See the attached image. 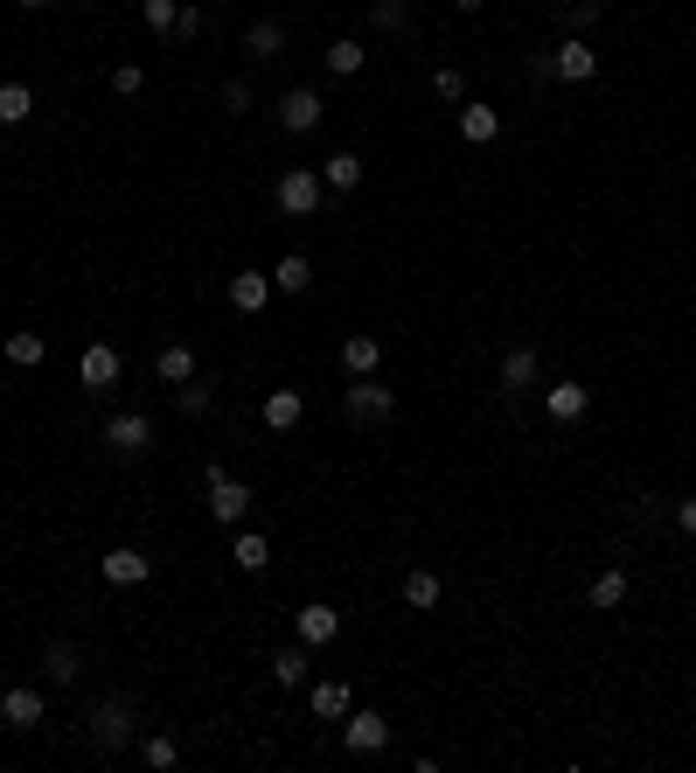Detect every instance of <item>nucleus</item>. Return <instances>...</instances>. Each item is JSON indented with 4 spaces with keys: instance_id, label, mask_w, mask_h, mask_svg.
I'll list each match as a JSON object with an SVG mask.
<instances>
[{
    "instance_id": "ddd939ff",
    "label": "nucleus",
    "mask_w": 696,
    "mask_h": 773,
    "mask_svg": "<svg viewBox=\"0 0 696 773\" xmlns=\"http://www.w3.org/2000/svg\"><path fill=\"white\" fill-rule=\"evenodd\" d=\"M307 704H314V718H321V725H342L349 718V683H334V676H321V683H307Z\"/></svg>"
},
{
    "instance_id": "aec40b11",
    "label": "nucleus",
    "mask_w": 696,
    "mask_h": 773,
    "mask_svg": "<svg viewBox=\"0 0 696 773\" xmlns=\"http://www.w3.org/2000/svg\"><path fill=\"white\" fill-rule=\"evenodd\" d=\"M78 669H84L78 641H49V648H43V676H49V683H78Z\"/></svg>"
},
{
    "instance_id": "72a5a7b5",
    "label": "nucleus",
    "mask_w": 696,
    "mask_h": 773,
    "mask_svg": "<svg viewBox=\"0 0 696 773\" xmlns=\"http://www.w3.org/2000/svg\"><path fill=\"white\" fill-rule=\"evenodd\" d=\"M231 558H237V572H266V564H272V543H266V537H251V530H244V537H237V551H231Z\"/></svg>"
},
{
    "instance_id": "c756f323",
    "label": "nucleus",
    "mask_w": 696,
    "mask_h": 773,
    "mask_svg": "<svg viewBox=\"0 0 696 773\" xmlns=\"http://www.w3.org/2000/svg\"><path fill=\"white\" fill-rule=\"evenodd\" d=\"M140 760L154 766V773H167V766H181V746L167 739V731H146V739H140Z\"/></svg>"
},
{
    "instance_id": "b1692460",
    "label": "nucleus",
    "mask_w": 696,
    "mask_h": 773,
    "mask_svg": "<svg viewBox=\"0 0 696 773\" xmlns=\"http://www.w3.org/2000/svg\"><path fill=\"white\" fill-rule=\"evenodd\" d=\"M307 669H314V663H307V641L272 655V683H279V690H299V683H307Z\"/></svg>"
},
{
    "instance_id": "20e7f679",
    "label": "nucleus",
    "mask_w": 696,
    "mask_h": 773,
    "mask_svg": "<svg viewBox=\"0 0 696 773\" xmlns=\"http://www.w3.org/2000/svg\"><path fill=\"white\" fill-rule=\"evenodd\" d=\"M321 196H328L321 167H293V175H279V188H272V202L286 216H314V210H321Z\"/></svg>"
},
{
    "instance_id": "6e6552de",
    "label": "nucleus",
    "mask_w": 696,
    "mask_h": 773,
    "mask_svg": "<svg viewBox=\"0 0 696 773\" xmlns=\"http://www.w3.org/2000/svg\"><path fill=\"white\" fill-rule=\"evenodd\" d=\"M342 746L349 752H384L390 746V718H384V711H349V718H342Z\"/></svg>"
},
{
    "instance_id": "a878e982",
    "label": "nucleus",
    "mask_w": 696,
    "mask_h": 773,
    "mask_svg": "<svg viewBox=\"0 0 696 773\" xmlns=\"http://www.w3.org/2000/svg\"><path fill=\"white\" fill-rule=\"evenodd\" d=\"M586 599H592V613H613V607H627V572H599Z\"/></svg>"
},
{
    "instance_id": "f03ea898",
    "label": "nucleus",
    "mask_w": 696,
    "mask_h": 773,
    "mask_svg": "<svg viewBox=\"0 0 696 773\" xmlns=\"http://www.w3.org/2000/svg\"><path fill=\"white\" fill-rule=\"evenodd\" d=\"M342 419H349V425H363V432L390 425V419H398V390L376 384V376H349V390H342Z\"/></svg>"
},
{
    "instance_id": "6ab92c4d",
    "label": "nucleus",
    "mask_w": 696,
    "mask_h": 773,
    "mask_svg": "<svg viewBox=\"0 0 696 773\" xmlns=\"http://www.w3.org/2000/svg\"><path fill=\"white\" fill-rule=\"evenodd\" d=\"M536 376H543L536 349H509V355H502V390H536Z\"/></svg>"
},
{
    "instance_id": "a19ab883",
    "label": "nucleus",
    "mask_w": 696,
    "mask_h": 773,
    "mask_svg": "<svg viewBox=\"0 0 696 773\" xmlns=\"http://www.w3.org/2000/svg\"><path fill=\"white\" fill-rule=\"evenodd\" d=\"M223 105H231V112H251V84H223Z\"/></svg>"
},
{
    "instance_id": "5701e85b",
    "label": "nucleus",
    "mask_w": 696,
    "mask_h": 773,
    "mask_svg": "<svg viewBox=\"0 0 696 773\" xmlns=\"http://www.w3.org/2000/svg\"><path fill=\"white\" fill-rule=\"evenodd\" d=\"M299 419H307V398H299V390H272L266 398V425L272 432H293Z\"/></svg>"
},
{
    "instance_id": "c85d7f7f",
    "label": "nucleus",
    "mask_w": 696,
    "mask_h": 773,
    "mask_svg": "<svg viewBox=\"0 0 696 773\" xmlns=\"http://www.w3.org/2000/svg\"><path fill=\"white\" fill-rule=\"evenodd\" d=\"M599 14H606V0H564L557 8V22H564V35H586Z\"/></svg>"
},
{
    "instance_id": "2f4dec72",
    "label": "nucleus",
    "mask_w": 696,
    "mask_h": 773,
    "mask_svg": "<svg viewBox=\"0 0 696 773\" xmlns=\"http://www.w3.org/2000/svg\"><path fill=\"white\" fill-rule=\"evenodd\" d=\"M35 112V91L28 84H0V126H22Z\"/></svg>"
},
{
    "instance_id": "7c9ffc66",
    "label": "nucleus",
    "mask_w": 696,
    "mask_h": 773,
    "mask_svg": "<svg viewBox=\"0 0 696 773\" xmlns=\"http://www.w3.org/2000/svg\"><path fill=\"white\" fill-rule=\"evenodd\" d=\"M369 22L384 35H404L411 28V0H369Z\"/></svg>"
},
{
    "instance_id": "e433bc0d",
    "label": "nucleus",
    "mask_w": 696,
    "mask_h": 773,
    "mask_svg": "<svg viewBox=\"0 0 696 773\" xmlns=\"http://www.w3.org/2000/svg\"><path fill=\"white\" fill-rule=\"evenodd\" d=\"M111 91H119V98H140V91H146V70H140V63H119V70H111Z\"/></svg>"
},
{
    "instance_id": "f8f14e48",
    "label": "nucleus",
    "mask_w": 696,
    "mask_h": 773,
    "mask_svg": "<svg viewBox=\"0 0 696 773\" xmlns=\"http://www.w3.org/2000/svg\"><path fill=\"white\" fill-rule=\"evenodd\" d=\"M543 411H551L557 425H578L592 411V390L586 384H551V390H543Z\"/></svg>"
},
{
    "instance_id": "a211bd4d",
    "label": "nucleus",
    "mask_w": 696,
    "mask_h": 773,
    "mask_svg": "<svg viewBox=\"0 0 696 773\" xmlns=\"http://www.w3.org/2000/svg\"><path fill=\"white\" fill-rule=\"evenodd\" d=\"M266 300H272V272H237L231 279V307L237 314H258Z\"/></svg>"
},
{
    "instance_id": "37998d69",
    "label": "nucleus",
    "mask_w": 696,
    "mask_h": 773,
    "mask_svg": "<svg viewBox=\"0 0 696 773\" xmlns=\"http://www.w3.org/2000/svg\"><path fill=\"white\" fill-rule=\"evenodd\" d=\"M453 8H481V0H453Z\"/></svg>"
},
{
    "instance_id": "39448f33",
    "label": "nucleus",
    "mask_w": 696,
    "mask_h": 773,
    "mask_svg": "<svg viewBox=\"0 0 696 773\" xmlns=\"http://www.w3.org/2000/svg\"><path fill=\"white\" fill-rule=\"evenodd\" d=\"M105 446L111 454H146V446H154V419H146V411H119V419H105Z\"/></svg>"
},
{
    "instance_id": "f704fd0d",
    "label": "nucleus",
    "mask_w": 696,
    "mask_h": 773,
    "mask_svg": "<svg viewBox=\"0 0 696 773\" xmlns=\"http://www.w3.org/2000/svg\"><path fill=\"white\" fill-rule=\"evenodd\" d=\"M43 355H49L43 335H8V363H14V370H35Z\"/></svg>"
},
{
    "instance_id": "c9c22d12",
    "label": "nucleus",
    "mask_w": 696,
    "mask_h": 773,
    "mask_svg": "<svg viewBox=\"0 0 696 773\" xmlns=\"http://www.w3.org/2000/svg\"><path fill=\"white\" fill-rule=\"evenodd\" d=\"M140 14H146V28H154V35H175L181 0H140Z\"/></svg>"
},
{
    "instance_id": "4be33fe9",
    "label": "nucleus",
    "mask_w": 696,
    "mask_h": 773,
    "mask_svg": "<svg viewBox=\"0 0 696 773\" xmlns=\"http://www.w3.org/2000/svg\"><path fill=\"white\" fill-rule=\"evenodd\" d=\"M154 376H161V384H188V376H196V349H188V342H167V349L154 355Z\"/></svg>"
},
{
    "instance_id": "4c0bfd02",
    "label": "nucleus",
    "mask_w": 696,
    "mask_h": 773,
    "mask_svg": "<svg viewBox=\"0 0 696 773\" xmlns=\"http://www.w3.org/2000/svg\"><path fill=\"white\" fill-rule=\"evenodd\" d=\"M432 91H439V98H467V78H460V70H439Z\"/></svg>"
},
{
    "instance_id": "dca6fc26",
    "label": "nucleus",
    "mask_w": 696,
    "mask_h": 773,
    "mask_svg": "<svg viewBox=\"0 0 696 773\" xmlns=\"http://www.w3.org/2000/svg\"><path fill=\"white\" fill-rule=\"evenodd\" d=\"M495 133H502V112L495 105H460V140L467 147H487Z\"/></svg>"
},
{
    "instance_id": "9b49d317",
    "label": "nucleus",
    "mask_w": 696,
    "mask_h": 773,
    "mask_svg": "<svg viewBox=\"0 0 696 773\" xmlns=\"http://www.w3.org/2000/svg\"><path fill=\"white\" fill-rule=\"evenodd\" d=\"M105 586H146V578H154V558L146 551H105Z\"/></svg>"
},
{
    "instance_id": "412c9836",
    "label": "nucleus",
    "mask_w": 696,
    "mask_h": 773,
    "mask_svg": "<svg viewBox=\"0 0 696 773\" xmlns=\"http://www.w3.org/2000/svg\"><path fill=\"white\" fill-rule=\"evenodd\" d=\"M321 188H334V196H349V188H363V161H355L349 147H342V154H328V161H321Z\"/></svg>"
},
{
    "instance_id": "79ce46f5",
    "label": "nucleus",
    "mask_w": 696,
    "mask_h": 773,
    "mask_svg": "<svg viewBox=\"0 0 696 773\" xmlns=\"http://www.w3.org/2000/svg\"><path fill=\"white\" fill-rule=\"evenodd\" d=\"M14 8H28V14H35V8H49V0H14Z\"/></svg>"
},
{
    "instance_id": "cd10ccee",
    "label": "nucleus",
    "mask_w": 696,
    "mask_h": 773,
    "mask_svg": "<svg viewBox=\"0 0 696 773\" xmlns=\"http://www.w3.org/2000/svg\"><path fill=\"white\" fill-rule=\"evenodd\" d=\"M404 607H418V613L439 607V572H404Z\"/></svg>"
},
{
    "instance_id": "2eb2a0df",
    "label": "nucleus",
    "mask_w": 696,
    "mask_h": 773,
    "mask_svg": "<svg viewBox=\"0 0 696 773\" xmlns=\"http://www.w3.org/2000/svg\"><path fill=\"white\" fill-rule=\"evenodd\" d=\"M376 363H384V342H376V335H349L342 342V376H376Z\"/></svg>"
},
{
    "instance_id": "bb28decb",
    "label": "nucleus",
    "mask_w": 696,
    "mask_h": 773,
    "mask_svg": "<svg viewBox=\"0 0 696 773\" xmlns=\"http://www.w3.org/2000/svg\"><path fill=\"white\" fill-rule=\"evenodd\" d=\"M321 63H328V78H355V70L369 63V56H363V43H349V35H342V43H328Z\"/></svg>"
},
{
    "instance_id": "f257e3e1",
    "label": "nucleus",
    "mask_w": 696,
    "mask_h": 773,
    "mask_svg": "<svg viewBox=\"0 0 696 773\" xmlns=\"http://www.w3.org/2000/svg\"><path fill=\"white\" fill-rule=\"evenodd\" d=\"M133 731H140V704L126 690H111V696L91 704V746H98L105 760H119V752L133 746Z\"/></svg>"
},
{
    "instance_id": "423d86ee",
    "label": "nucleus",
    "mask_w": 696,
    "mask_h": 773,
    "mask_svg": "<svg viewBox=\"0 0 696 773\" xmlns=\"http://www.w3.org/2000/svg\"><path fill=\"white\" fill-rule=\"evenodd\" d=\"M599 70V49L586 43V35H564V43L551 49V78H564V84H586Z\"/></svg>"
},
{
    "instance_id": "ea45409f",
    "label": "nucleus",
    "mask_w": 696,
    "mask_h": 773,
    "mask_svg": "<svg viewBox=\"0 0 696 773\" xmlns=\"http://www.w3.org/2000/svg\"><path fill=\"white\" fill-rule=\"evenodd\" d=\"M675 530H683V537L696 543V495H683V502H675Z\"/></svg>"
},
{
    "instance_id": "4468645a",
    "label": "nucleus",
    "mask_w": 696,
    "mask_h": 773,
    "mask_svg": "<svg viewBox=\"0 0 696 773\" xmlns=\"http://www.w3.org/2000/svg\"><path fill=\"white\" fill-rule=\"evenodd\" d=\"M78 376H84V390H111V384H119V349H111V342H91L84 363H78Z\"/></svg>"
},
{
    "instance_id": "1a4fd4ad",
    "label": "nucleus",
    "mask_w": 696,
    "mask_h": 773,
    "mask_svg": "<svg viewBox=\"0 0 696 773\" xmlns=\"http://www.w3.org/2000/svg\"><path fill=\"white\" fill-rule=\"evenodd\" d=\"M321 119H328L321 91H286V98H279V126H286V133H314Z\"/></svg>"
},
{
    "instance_id": "f3484780",
    "label": "nucleus",
    "mask_w": 696,
    "mask_h": 773,
    "mask_svg": "<svg viewBox=\"0 0 696 773\" xmlns=\"http://www.w3.org/2000/svg\"><path fill=\"white\" fill-rule=\"evenodd\" d=\"M307 286H314V258L307 251H286L272 266V293H307Z\"/></svg>"
},
{
    "instance_id": "7ed1b4c3",
    "label": "nucleus",
    "mask_w": 696,
    "mask_h": 773,
    "mask_svg": "<svg viewBox=\"0 0 696 773\" xmlns=\"http://www.w3.org/2000/svg\"><path fill=\"white\" fill-rule=\"evenodd\" d=\"M202 488H210V516L223 523V530H237V523H244V508H251V488H244V481H231L216 460L202 467Z\"/></svg>"
},
{
    "instance_id": "473e14b6",
    "label": "nucleus",
    "mask_w": 696,
    "mask_h": 773,
    "mask_svg": "<svg viewBox=\"0 0 696 773\" xmlns=\"http://www.w3.org/2000/svg\"><path fill=\"white\" fill-rule=\"evenodd\" d=\"M175 405L188 411V419H202V411H210V376L196 370V376H188V384H175Z\"/></svg>"
},
{
    "instance_id": "58836bf2",
    "label": "nucleus",
    "mask_w": 696,
    "mask_h": 773,
    "mask_svg": "<svg viewBox=\"0 0 696 773\" xmlns=\"http://www.w3.org/2000/svg\"><path fill=\"white\" fill-rule=\"evenodd\" d=\"M175 35H181V43H196V35H202V8H181L175 14Z\"/></svg>"
},
{
    "instance_id": "0eeeda50",
    "label": "nucleus",
    "mask_w": 696,
    "mask_h": 773,
    "mask_svg": "<svg viewBox=\"0 0 696 773\" xmlns=\"http://www.w3.org/2000/svg\"><path fill=\"white\" fill-rule=\"evenodd\" d=\"M43 690H28V683H8V690H0V725H8V731H35V725H43Z\"/></svg>"
},
{
    "instance_id": "393cba45",
    "label": "nucleus",
    "mask_w": 696,
    "mask_h": 773,
    "mask_svg": "<svg viewBox=\"0 0 696 773\" xmlns=\"http://www.w3.org/2000/svg\"><path fill=\"white\" fill-rule=\"evenodd\" d=\"M279 49H286V22H272V14H266V22L244 28V56H279Z\"/></svg>"
},
{
    "instance_id": "9d476101",
    "label": "nucleus",
    "mask_w": 696,
    "mask_h": 773,
    "mask_svg": "<svg viewBox=\"0 0 696 773\" xmlns=\"http://www.w3.org/2000/svg\"><path fill=\"white\" fill-rule=\"evenodd\" d=\"M293 634L307 641V648H328V641L342 634V613H334V607H321V599H314V607H299V613H293Z\"/></svg>"
}]
</instances>
